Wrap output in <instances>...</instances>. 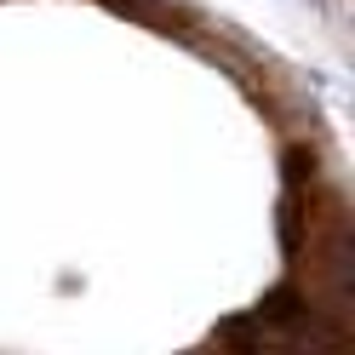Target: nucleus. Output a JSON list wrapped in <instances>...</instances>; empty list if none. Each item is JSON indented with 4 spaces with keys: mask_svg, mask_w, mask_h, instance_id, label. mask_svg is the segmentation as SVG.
Listing matches in <instances>:
<instances>
[{
    "mask_svg": "<svg viewBox=\"0 0 355 355\" xmlns=\"http://www.w3.org/2000/svg\"><path fill=\"white\" fill-rule=\"evenodd\" d=\"M109 6H115V12H126V17H138V24H155V29H166V35L189 24V17L178 12L172 0H109Z\"/></svg>",
    "mask_w": 355,
    "mask_h": 355,
    "instance_id": "1",
    "label": "nucleus"
}]
</instances>
